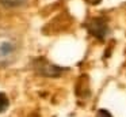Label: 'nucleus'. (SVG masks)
Here are the masks:
<instances>
[{
    "label": "nucleus",
    "mask_w": 126,
    "mask_h": 117,
    "mask_svg": "<svg viewBox=\"0 0 126 117\" xmlns=\"http://www.w3.org/2000/svg\"><path fill=\"white\" fill-rule=\"evenodd\" d=\"M10 105V99L4 93H0V113H3V112L7 110Z\"/></svg>",
    "instance_id": "nucleus-5"
},
{
    "label": "nucleus",
    "mask_w": 126,
    "mask_h": 117,
    "mask_svg": "<svg viewBox=\"0 0 126 117\" xmlns=\"http://www.w3.org/2000/svg\"><path fill=\"white\" fill-rule=\"evenodd\" d=\"M87 29L90 34H92L98 40H104L106 35L109 34V26H107L106 19L103 18H94L87 23Z\"/></svg>",
    "instance_id": "nucleus-2"
},
{
    "label": "nucleus",
    "mask_w": 126,
    "mask_h": 117,
    "mask_svg": "<svg viewBox=\"0 0 126 117\" xmlns=\"http://www.w3.org/2000/svg\"><path fill=\"white\" fill-rule=\"evenodd\" d=\"M96 117H112V116H111V113H110L109 110L100 109V110H98V113H96Z\"/></svg>",
    "instance_id": "nucleus-6"
},
{
    "label": "nucleus",
    "mask_w": 126,
    "mask_h": 117,
    "mask_svg": "<svg viewBox=\"0 0 126 117\" xmlns=\"http://www.w3.org/2000/svg\"><path fill=\"white\" fill-rule=\"evenodd\" d=\"M18 41L10 33L0 31V65H7L15 60L18 54Z\"/></svg>",
    "instance_id": "nucleus-1"
},
{
    "label": "nucleus",
    "mask_w": 126,
    "mask_h": 117,
    "mask_svg": "<svg viewBox=\"0 0 126 117\" xmlns=\"http://www.w3.org/2000/svg\"><path fill=\"white\" fill-rule=\"evenodd\" d=\"M27 0H0L1 5L7 8H16V7H20V5L26 4Z\"/></svg>",
    "instance_id": "nucleus-4"
},
{
    "label": "nucleus",
    "mask_w": 126,
    "mask_h": 117,
    "mask_svg": "<svg viewBox=\"0 0 126 117\" xmlns=\"http://www.w3.org/2000/svg\"><path fill=\"white\" fill-rule=\"evenodd\" d=\"M63 71L64 68L56 67L54 64H50L45 60H39V64H37V72L44 76H60Z\"/></svg>",
    "instance_id": "nucleus-3"
}]
</instances>
